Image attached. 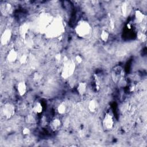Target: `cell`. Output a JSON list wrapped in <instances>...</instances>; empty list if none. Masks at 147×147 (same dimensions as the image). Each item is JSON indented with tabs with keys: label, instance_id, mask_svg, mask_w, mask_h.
I'll list each match as a JSON object with an SVG mask.
<instances>
[{
	"label": "cell",
	"instance_id": "obj_9",
	"mask_svg": "<svg viewBox=\"0 0 147 147\" xmlns=\"http://www.w3.org/2000/svg\"><path fill=\"white\" fill-rule=\"evenodd\" d=\"M49 126L53 131H56L61 128V122L59 118H55L50 122Z\"/></svg>",
	"mask_w": 147,
	"mask_h": 147
},
{
	"label": "cell",
	"instance_id": "obj_13",
	"mask_svg": "<svg viewBox=\"0 0 147 147\" xmlns=\"http://www.w3.org/2000/svg\"><path fill=\"white\" fill-rule=\"evenodd\" d=\"M145 15L140 10H137L135 12V20L137 23H141L144 19Z\"/></svg>",
	"mask_w": 147,
	"mask_h": 147
},
{
	"label": "cell",
	"instance_id": "obj_22",
	"mask_svg": "<svg viewBox=\"0 0 147 147\" xmlns=\"http://www.w3.org/2000/svg\"><path fill=\"white\" fill-rule=\"evenodd\" d=\"M75 59H76V62H77L78 64H81V63L83 62V60H84L82 57L81 55H77V56H76Z\"/></svg>",
	"mask_w": 147,
	"mask_h": 147
},
{
	"label": "cell",
	"instance_id": "obj_21",
	"mask_svg": "<svg viewBox=\"0 0 147 147\" xmlns=\"http://www.w3.org/2000/svg\"><path fill=\"white\" fill-rule=\"evenodd\" d=\"M22 133L24 136H28L31 133V130L28 128H24L22 130Z\"/></svg>",
	"mask_w": 147,
	"mask_h": 147
},
{
	"label": "cell",
	"instance_id": "obj_15",
	"mask_svg": "<svg viewBox=\"0 0 147 147\" xmlns=\"http://www.w3.org/2000/svg\"><path fill=\"white\" fill-rule=\"evenodd\" d=\"M100 38L102 41L107 42L109 38V33L106 30H103L100 34Z\"/></svg>",
	"mask_w": 147,
	"mask_h": 147
},
{
	"label": "cell",
	"instance_id": "obj_5",
	"mask_svg": "<svg viewBox=\"0 0 147 147\" xmlns=\"http://www.w3.org/2000/svg\"><path fill=\"white\" fill-rule=\"evenodd\" d=\"M102 125L104 128L107 130H112L114 126V120L110 113H106L103 119Z\"/></svg>",
	"mask_w": 147,
	"mask_h": 147
},
{
	"label": "cell",
	"instance_id": "obj_2",
	"mask_svg": "<svg viewBox=\"0 0 147 147\" xmlns=\"http://www.w3.org/2000/svg\"><path fill=\"white\" fill-rule=\"evenodd\" d=\"M76 34L80 37H86L91 31V26L89 23L86 21L82 20L78 23L75 28Z\"/></svg>",
	"mask_w": 147,
	"mask_h": 147
},
{
	"label": "cell",
	"instance_id": "obj_7",
	"mask_svg": "<svg viewBox=\"0 0 147 147\" xmlns=\"http://www.w3.org/2000/svg\"><path fill=\"white\" fill-rule=\"evenodd\" d=\"M19 58L17 51L13 48L11 49L7 55V60L9 63H15Z\"/></svg>",
	"mask_w": 147,
	"mask_h": 147
},
{
	"label": "cell",
	"instance_id": "obj_16",
	"mask_svg": "<svg viewBox=\"0 0 147 147\" xmlns=\"http://www.w3.org/2000/svg\"><path fill=\"white\" fill-rule=\"evenodd\" d=\"M66 110H67V108H66V106L65 105H64V104H60L58 107H57V112L59 114H61V115H63L66 112Z\"/></svg>",
	"mask_w": 147,
	"mask_h": 147
},
{
	"label": "cell",
	"instance_id": "obj_18",
	"mask_svg": "<svg viewBox=\"0 0 147 147\" xmlns=\"http://www.w3.org/2000/svg\"><path fill=\"white\" fill-rule=\"evenodd\" d=\"M43 78V76L42 75V74L40 73V72H36L33 75V80L36 82H38L39 81H40L42 78Z\"/></svg>",
	"mask_w": 147,
	"mask_h": 147
},
{
	"label": "cell",
	"instance_id": "obj_4",
	"mask_svg": "<svg viewBox=\"0 0 147 147\" xmlns=\"http://www.w3.org/2000/svg\"><path fill=\"white\" fill-rule=\"evenodd\" d=\"M15 105L11 103L5 104L1 108V114L7 120L12 118L15 114Z\"/></svg>",
	"mask_w": 147,
	"mask_h": 147
},
{
	"label": "cell",
	"instance_id": "obj_17",
	"mask_svg": "<svg viewBox=\"0 0 147 147\" xmlns=\"http://www.w3.org/2000/svg\"><path fill=\"white\" fill-rule=\"evenodd\" d=\"M11 9V5L9 4L4 3V4H1V10L3 13H5V12L7 13L9 12Z\"/></svg>",
	"mask_w": 147,
	"mask_h": 147
},
{
	"label": "cell",
	"instance_id": "obj_26",
	"mask_svg": "<svg viewBox=\"0 0 147 147\" xmlns=\"http://www.w3.org/2000/svg\"><path fill=\"white\" fill-rule=\"evenodd\" d=\"M110 26L112 29H114V28L115 24H114V21L113 20H110Z\"/></svg>",
	"mask_w": 147,
	"mask_h": 147
},
{
	"label": "cell",
	"instance_id": "obj_14",
	"mask_svg": "<svg viewBox=\"0 0 147 147\" xmlns=\"http://www.w3.org/2000/svg\"><path fill=\"white\" fill-rule=\"evenodd\" d=\"M29 30V25L27 23H24V24L21 25V26L20 28V33L21 36L25 39V36L27 35V33Z\"/></svg>",
	"mask_w": 147,
	"mask_h": 147
},
{
	"label": "cell",
	"instance_id": "obj_20",
	"mask_svg": "<svg viewBox=\"0 0 147 147\" xmlns=\"http://www.w3.org/2000/svg\"><path fill=\"white\" fill-rule=\"evenodd\" d=\"M137 38L142 42H144L146 40V35L143 32H139L137 34Z\"/></svg>",
	"mask_w": 147,
	"mask_h": 147
},
{
	"label": "cell",
	"instance_id": "obj_24",
	"mask_svg": "<svg viewBox=\"0 0 147 147\" xmlns=\"http://www.w3.org/2000/svg\"><path fill=\"white\" fill-rule=\"evenodd\" d=\"M127 7L126 6L125 4H124L122 7V13H123V15H125L126 13V11H127Z\"/></svg>",
	"mask_w": 147,
	"mask_h": 147
},
{
	"label": "cell",
	"instance_id": "obj_10",
	"mask_svg": "<svg viewBox=\"0 0 147 147\" xmlns=\"http://www.w3.org/2000/svg\"><path fill=\"white\" fill-rule=\"evenodd\" d=\"M86 90H87V84L84 82H80L77 88V92L80 96L84 95L86 92Z\"/></svg>",
	"mask_w": 147,
	"mask_h": 147
},
{
	"label": "cell",
	"instance_id": "obj_11",
	"mask_svg": "<svg viewBox=\"0 0 147 147\" xmlns=\"http://www.w3.org/2000/svg\"><path fill=\"white\" fill-rule=\"evenodd\" d=\"M98 102H97V101H96L94 100H92L89 102L88 109L91 113L96 112V111L98 109Z\"/></svg>",
	"mask_w": 147,
	"mask_h": 147
},
{
	"label": "cell",
	"instance_id": "obj_8",
	"mask_svg": "<svg viewBox=\"0 0 147 147\" xmlns=\"http://www.w3.org/2000/svg\"><path fill=\"white\" fill-rule=\"evenodd\" d=\"M17 90L20 96H24L27 91V86L24 81H20L17 86Z\"/></svg>",
	"mask_w": 147,
	"mask_h": 147
},
{
	"label": "cell",
	"instance_id": "obj_12",
	"mask_svg": "<svg viewBox=\"0 0 147 147\" xmlns=\"http://www.w3.org/2000/svg\"><path fill=\"white\" fill-rule=\"evenodd\" d=\"M32 110L34 113L37 114L41 113L43 110V108L40 102H35L33 106Z\"/></svg>",
	"mask_w": 147,
	"mask_h": 147
},
{
	"label": "cell",
	"instance_id": "obj_6",
	"mask_svg": "<svg viewBox=\"0 0 147 147\" xmlns=\"http://www.w3.org/2000/svg\"><path fill=\"white\" fill-rule=\"evenodd\" d=\"M12 38V31L10 29H6L3 33L1 37V43L5 45L8 44Z\"/></svg>",
	"mask_w": 147,
	"mask_h": 147
},
{
	"label": "cell",
	"instance_id": "obj_1",
	"mask_svg": "<svg viewBox=\"0 0 147 147\" xmlns=\"http://www.w3.org/2000/svg\"><path fill=\"white\" fill-rule=\"evenodd\" d=\"M63 30V25L59 20H53L46 29V34L49 37H55L59 35Z\"/></svg>",
	"mask_w": 147,
	"mask_h": 147
},
{
	"label": "cell",
	"instance_id": "obj_3",
	"mask_svg": "<svg viewBox=\"0 0 147 147\" xmlns=\"http://www.w3.org/2000/svg\"><path fill=\"white\" fill-rule=\"evenodd\" d=\"M76 69L75 62L68 60L64 62V66L61 71V77L64 79L69 78L74 72Z\"/></svg>",
	"mask_w": 147,
	"mask_h": 147
},
{
	"label": "cell",
	"instance_id": "obj_23",
	"mask_svg": "<svg viewBox=\"0 0 147 147\" xmlns=\"http://www.w3.org/2000/svg\"><path fill=\"white\" fill-rule=\"evenodd\" d=\"M27 122L28 123H29V124H33V123H34L35 122V120L34 119V118H33V116H27Z\"/></svg>",
	"mask_w": 147,
	"mask_h": 147
},
{
	"label": "cell",
	"instance_id": "obj_25",
	"mask_svg": "<svg viewBox=\"0 0 147 147\" xmlns=\"http://www.w3.org/2000/svg\"><path fill=\"white\" fill-rule=\"evenodd\" d=\"M61 56L60 53H57L56 55L55 60L56 61H60L61 60Z\"/></svg>",
	"mask_w": 147,
	"mask_h": 147
},
{
	"label": "cell",
	"instance_id": "obj_19",
	"mask_svg": "<svg viewBox=\"0 0 147 147\" xmlns=\"http://www.w3.org/2000/svg\"><path fill=\"white\" fill-rule=\"evenodd\" d=\"M19 61L21 64H25L27 63L28 61V56L25 54L22 55L20 57H19Z\"/></svg>",
	"mask_w": 147,
	"mask_h": 147
}]
</instances>
